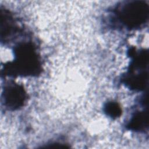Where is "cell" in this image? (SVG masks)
Here are the masks:
<instances>
[{
  "mask_svg": "<svg viewBox=\"0 0 149 149\" xmlns=\"http://www.w3.org/2000/svg\"><path fill=\"white\" fill-rule=\"evenodd\" d=\"M119 19L126 27L138 28L144 24L148 17V5L143 1L127 2L118 13Z\"/></svg>",
  "mask_w": 149,
  "mask_h": 149,
  "instance_id": "obj_1",
  "label": "cell"
},
{
  "mask_svg": "<svg viewBox=\"0 0 149 149\" xmlns=\"http://www.w3.org/2000/svg\"><path fill=\"white\" fill-rule=\"evenodd\" d=\"M148 126L147 112L144 111L138 112L133 116L128 126L132 130H142Z\"/></svg>",
  "mask_w": 149,
  "mask_h": 149,
  "instance_id": "obj_4",
  "label": "cell"
},
{
  "mask_svg": "<svg viewBox=\"0 0 149 149\" xmlns=\"http://www.w3.org/2000/svg\"><path fill=\"white\" fill-rule=\"evenodd\" d=\"M26 99V92L23 87L14 84L8 87L4 91V101L9 108L15 109L23 105Z\"/></svg>",
  "mask_w": 149,
  "mask_h": 149,
  "instance_id": "obj_3",
  "label": "cell"
},
{
  "mask_svg": "<svg viewBox=\"0 0 149 149\" xmlns=\"http://www.w3.org/2000/svg\"><path fill=\"white\" fill-rule=\"evenodd\" d=\"M105 111L109 116L112 118H116L121 114V109L119 105L114 102H108L105 107Z\"/></svg>",
  "mask_w": 149,
  "mask_h": 149,
  "instance_id": "obj_5",
  "label": "cell"
},
{
  "mask_svg": "<svg viewBox=\"0 0 149 149\" xmlns=\"http://www.w3.org/2000/svg\"><path fill=\"white\" fill-rule=\"evenodd\" d=\"M14 70L22 74H34L40 70V64L33 47L29 44L20 45L16 49Z\"/></svg>",
  "mask_w": 149,
  "mask_h": 149,
  "instance_id": "obj_2",
  "label": "cell"
}]
</instances>
